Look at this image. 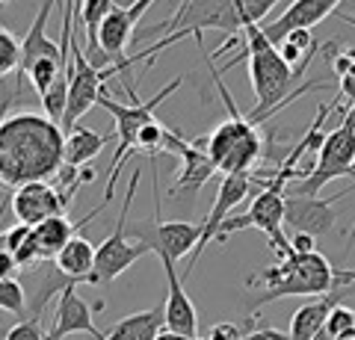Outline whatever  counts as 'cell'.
<instances>
[{
    "mask_svg": "<svg viewBox=\"0 0 355 340\" xmlns=\"http://www.w3.org/2000/svg\"><path fill=\"white\" fill-rule=\"evenodd\" d=\"M65 166V130L39 113L0 118V186L48 181Z\"/></svg>",
    "mask_w": 355,
    "mask_h": 340,
    "instance_id": "1",
    "label": "cell"
},
{
    "mask_svg": "<svg viewBox=\"0 0 355 340\" xmlns=\"http://www.w3.org/2000/svg\"><path fill=\"white\" fill-rule=\"evenodd\" d=\"M282 3H291V0H184L169 21H163V24L148 30V33H160V30L166 33L157 45L133 53L128 60L133 65L142 62V60L151 62L154 53H160L163 48L175 45V42H181L187 36H196V42L202 45L205 30H219L228 36L225 45L216 51V57H219L228 45H243V30L252 27V24H261V21Z\"/></svg>",
    "mask_w": 355,
    "mask_h": 340,
    "instance_id": "2",
    "label": "cell"
},
{
    "mask_svg": "<svg viewBox=\"0 0 355 340\" xmlns=\"http://www.w3.org/2000/svg\"><path fill=\"white\" fill-rule=\"evenodd\" d=\"M240 60L249 62V80H252V92H254V109L249 113V118L254 125L272 118L284 104H291L293 98L305 95L308 89H320V86H323V83H308L302 89H293V83L302 78L308 65L293 69V65L282 57L279 45H272V42L263 36L261 24H252L243 30V53L237 60H231L225 69L237 65Z\"/></svg>",
    "mask_w": 355,
    "mask_h": 340,
    "instance_id": "3",
    "label": "cell"
},
{
    "mask_svg": "<svg viewBox=\"0 0 355 340\" xmlns=\"http://www.w3.org/2000/svg\"><path fill=\"white\" fill-rule=\"evenodd\" d=\"M246 284L263 287V293L249 305L252 311H258L266 302L287 299V296H326L335 287H343V284H338V269L320 251H305V255L291 251L275 267H266L258 276H249Z\"/></svg>",
    "mask_w": 355,
    "mask_h": 340,
    "instance_id": "4",
    "label": "cell"
},
{
    "mask_svg": "<svg viewBox=\"0 0 355 340\" xmlns=\"http://www.w3.org/2000/svg\"><path fill=\"white\" fill-rule=\"evenodd\" d=\"M214 80H216V89L222 95V101H225L228 118L222 125H216L210 136L202 139V145H205L210 160H214V166L222 175L252 172L254 166H258V160L263 157V136H261L258 125L237 109L234 98H231V92L225 89V83H222L216 69H214Z\"/></svg>",
    "mask_w": 355,
    "mask_h": 340,
    "instance_id": "5",
    "label": "cell"
},
{
    "mask_svg": "<svg viewBox=\"0 0 355 340\" xmlns=\"http://www.w3.org/2000/svg\"><path fill=\"white\" fill-rule=\"evenodd\" d=\"M296 175L291 169H279L272 172L270 178L261 184L258 195H254L252 207L243 216H228L222 222L219 234H216V243H225V240L234 234V231H243V228H258V231L270 240L272 251H279L282 258L291 255V240L284 237V199H287V184H291Z\"/></svg>",
    "mask_w": 355,
    "mask_h": 340,
    "instance_id": "6",
    "label": "cell"
},
{
    "mask_svg": "<svg viewBox=\"0 0 355 340\" xmlns=\"http://www.w3.org/2000/svg\"><path fill=\"white\" fill-rule=\"evenodd\" d=\"M178 86H181V78H175L169 86H163V89L148 98V101H142V98L130 92V104L125 101H113L107 92H101V98H98V107H104L110 116H113L116 122V154H113V163H110V175H107V193H104V204L113 202L116 195V181H119V166H125L128 157L137 151V139L142 134V127H146L148 122H154V109H157L166 98H169Z\"/></svg>",
    "mask_w": 355,
    "mask_h": 340,
    "instance_id": "7",
    "label": "cell"
},
{
    "mask_svg": "<svg viewBox=\"0 0 355 340\" xmlns=\"http://www.w3.org/2000/svg\"><path fill=\"white\" fill-rule=\"evenodd\" d=\"M139 175H142L139 169L130 172V184H128V193H125V204H121V216L116 222V231L110 234L95 251V269H92V276H89V284H92V287L113 284L121 272H128L139 258L151 255V249L146 243H139V240H133L128 234V213H130L133 195H137V186H139Z\"/></svg>",
    "mask_w": 355,
    "mask_h": 340,
    "instance_id": "8",
    "label": "cell"
},
{
    "mask_svg": "<svg viewBox=\"0 0 355 340\" xmlns=\"http://www.w3.org/2000/svg\"><path fill=\"white\" fill-rule=\"evenodd\" d=\"M355 169V125L343 116V122L326 134L323 145L317 151V160L302 178H296L287 193L293 195H320L326 184L338 181V178H352Z\"/></svg>",
    "mask_w": 355,
    "mask_h": 340,
    "instance_id": "9",
    "label": "cell"
},
{
    "mask_svg": "<svg viewBox=\"0 0 355 340\" xmlns=\"http://www.w3.org/2000/svg\"><path fill=\"white\" fill-rule=\"evenodd\" d=\"M130 62H119V65H98L89 60V53L77 48V42H71V65H69V107L62 116V130H69L80 122L92 107H98V98L104 92V83L113 74L128 71Z\"/></svg>",
    "mask_w": 355,
    "mask_h": 340,
    "instance_id": "10",
    "label": "cell"
},
{
    "mask_svg": "<svg viewBox=\"0 0 355 340\" xmlns=\"http://www.w3.org/2000/svg\"><path fill=\"white\" fill-rule=\"evenodd\" d=\"M252 190H261V186H258V175H254V172H234V175H222L219 190H216V202H214V207H210L207 219L202 222V240H198L196 251L190 255V263H187V269H184V276H181L184 281L193 276V269H196L198 258H202L205 246H207V243H214V240H216V234H219L222 222H225V219L231 216V211H234V207H240L243 202L249 199Z\"/></svg>",
    "mask_w": 355,
    "mask_h": 340,
    "instance_id": "11",
    "label": "cell"
},
{
    "mask_svg": "<svg viewBox=\"0 0 355 340\" xmlns=\"http://www.w3.org/2000/svg\"><path fill=\"white\" fill-rule=\"evenodd\" d=\"M128 234L139 243H146L160 260H181L193 255L198 240H202V225L196 222H163L160 211L151 222L142 225H128Z\"/></svg>",
    "mask_w": 355,
    "mask_h": 340,
    "instance_id": "12",
    "label": "cell"
},
{
    "mask_svg": "<svg viewBox=\"0 0 355 340\" xmlns=\"http://www.w3.org/2000/svg\"><path fill=\"white\" fill-rule=\"evenodd\" d=\"M163 151L181 157V172H178V178H175L172 190H169L172 199H196L198 190H202V186L219 172L214 166V160H210V154L205 151L202 139L190 142V139H184L181 134H175V130H166Z\"/></svg>",
    "mask_w": 355,
    "mask_h": 340,
    "instance_id": "13",
    "label": "cell"
},
{
    "mask_svg": "<svg viewBox=\"0 0 355 340\" xmlns=\"http://www.w3.org/2000/svg\"><path fill=\"white\" fill-rule=\"evenodd\" d=\"M154 0H137L130 6H116L113 12L104 18L101 30H98V53L101 62L98 65H119L128 57V45L137 36V21L146 15V9H151Z\"/></svg>",
    "mask_w": 355,
    "mask_h": 340,
    "instance_id": "14",
    "label": "cell"
},
{
    "mask_svg": "<svg viewBox=\"0 0 355 340\" xmlns=\"http://www.w3.org/2000/svg\"><path fill=\"white\" fill-rule=\"evenodd\" d=\"M349 193H338V195H293L287 193L284 199V225L293 228L299 234H311V237H323L329 234L338 222V211L335 204Z\"/></svg>",
    "mask_w": 355,
    "mask_h": 340,
    "instance_id": "15",
    "label": "cell"
},
{
    "mask_svg": "<svg viewBox=\"0 0 355 340\" xmlns=\"http://www.w3.org/2000/svg\"><path fill=\"white\" fill-rule=\"evenodd\" d=\"M65 207H69V193L57 190V186L48 181L24 184L9 195V211H12V216L30 228H36L39 222H44V219H51V216H62Z\"/></svg>",
    "mask_w": 355,
    "mask_h": 340,
    "instance_id": "16",
    "label": "cell"
},
{
    "mask_svg": "<svg viewBox=\"0 0 355 340\" xmlns=\"http://www.w3.org/2000/svg\"><path fill=\"white\" fill-rule=\"evenodd\" d=\"M340 3L343 0H291V3L284 6V12L275 21H270V24H263L261 30L272 45H279L291 30H311L323 18H329L331 12H338Z\"/></svg>",
    "mask_w": 355,
    "mask_h": 340,
    "instance_id": "17",
    "label": "cell"
},
{
    "mask_svg": "<svg viewBox=\"0 0 355 340\" xmlns=\"http://www.w3.org/2000/svg\"><path fill=\"white\" fill-rule=\"evenodd\" d=\"M92 305H89L80 293H77V284H69L60 293V305L57 314H53V325H51V337L53 340H65L69 334H92L95 340H101L104 332H98V325L92 320Z\"/></svg>",
    "mask_w": 355,
    "mask_h": 340,
    "instance_id": "18",
    "label": "cell"
},
{
    "mask_svg": "<svg viewBox=\"0 0 355 340\" xmlns=\"http://www.w3.org/2000/svg\"><path fill=\"white\" fill-rule=\"evenodd\" d=\"M160 263H163V272H166V284H169V293H166V302H163L166 328H169V332H178V334L198 337V314H196L193 299L184 290V278L178 276L175 260H160Z\"/></svg>",
    "mask_w": 355,
    "mask_h": 340,
    "instance_id": "19",
    "label": "cell"
},
{
    "mask_svg": "<svg viewBox=\"0 0 355 340\" xmlns=\"http://www.w3.org/2000/svg\"><path fill=\"white\" fill-rule=\"evenodd\" d=\"M104 207H107V204H101L98 211H92V213L83 219V222H77V225H74L65 213H62V216H51V219H44V222H39L36 228H33V237H36V243H39V249H42V258H44V260H53V258H57L60 251H62V246L69 243L71 237H77V231H80L83 225H89V219H95L98 213L104 211Z\"/></svg>",
    "mask_w": 355,
    "mask_h": 340,
    "instance_id": "20",
    "label": "cell"
},
{
    "mask_svg": "<svg viewBox=\"0 0 355 340\" xmlns=\"http://www.w3.org/2000/svg\"><path fill=\"white\" fill-rule=\"evenodd\" d=\"M343 293H347L343 287H335L331 293L320 296L317 302H308V305H302V308H296L293 320H291V340H314L317 332L323 328L329 311L343 299Z\"/></svg>",
    "mask_w": 355,
    "mask_h": 340,
    "instance_id": "21",
    "label": "cell"
},
{
    "mask_svg": "<svg viewBox=\"0 0 355 340\" xmlns=\"http://www.w3.org/2000/svg\"><path fill=\"white\" fill-rule=\"evenodd\" d=\"M163 328H166V311L163 305H157V308L137 311L125 316V320H119L101 340H157Z\"/></svg>",
    "mask_w": 355,
    "mask_h": 340,
    "instance_id": "22",
    "label": "cell"
},
{
    "mask_svg": "<svg viewBox=\"0 0 355 340\" xmlns=\"http://www.w3.org/2000/svg\"><path fill=\"white\" fill-rule=\"evenodd\" d=\"M95 251H98V246H92V240L77 234L62 246V251L53 258V263H57L71 281L89 284V276H92V269H95Z\"/></svg>",
    "mask_w": 355,
    "mask_h": 340,
    "instance_id": "23",
    "label": "cell"
},
{
    "mask_svg": "<svg viewBox=\"0 0 355 340\" xmlns=\"http://www.w3.org/2000/svg\"><path fill=\"white\" fill-rule=\"evenodd\" d=\"M107 142H110V136L95 134V130H89L83 125H74L69 134H65V166L80 169L86 163H92L104 151Z\"/></svg>",
    "mask_w": 355,
    "mask_h": 340,
    "instance_id": "24",
    "label": "cell"
},
{
    "mask_svg": "<svg viewBox=\"0 0 355 340\" xmlns=\"http://www.w3.org/2000/svg\"><path fill=\"white\" fill-rule=\"evenodd\" d=\"M116 9V0H83L80 6V21H83V30H86V42H89V60H92V53H98V30H101L104 18Z\"/></svg>",
    "mask_w": 355,
    "mask_h": 340,
    "instance_id": "25",
    "label": "cell"
},
{
    "mask_svg": "<svg viewBox=\"0 0 355 340\" xmlns=\"http://www.w3.org/2000/svg\"><path fill=\"white\" fill-rule=\"evenodd\" d=\"M27 305H30V296H27L24 284H21L18 278H0V311L15 314V316L24 320Z\"/></svg>",
    "mask_w": 355,
    "mask_h": 340,
    "instance_id": "26",
    "label": "cell"
},
{
    "mask_svg": "<svg viewBox=\"0 0 355 340\" xmlns=\"http://www.w3.org/2000/svg\"><path fill=\"white\" fill-rule=\"evenodd\" d=\"M21 69V42L12 30L0 27V80Z\"/></svg>",
    "mask_w": 355,
    "mask_h": 340,
    "instance_id": "27",
    "label": "cell"
},
{
    "mask_svg": "<svg viewBox=\"0 0 355 340\" xmlns=\"http://www.w3.org/2000/svg\"><path fill=\"white\" fill-rule=\"evenodd\" d=\"M323 328L331 334V337H343L347 332H352L355 328V308H347V305H335V308L329 311V316H326V323H323Z\"/></svg>",
    "mask_w": 355,
    "mask_h": 340,
    "instance_id": "28",
    "label": "cell"
},
{
    "mask_svg": "<svg viewBox=\"0 0 355 340\" xmlns=\"http://www.w3.org/2000/svg\"><path fill=\"white\" fill-rule=\"evenodd\" d=\"M48 332L42 328V316H24V320H18L12 328H6L3 340H44Z\"/></svg>",
    "mask_w": 355,
    "mask_h": 340,
    "instance_id": "29",
    "label": "cell"
},
{
    "mask_svg": "<svg viewBox=\"0 0 355 340\" xmlns=\"http://www.w3.org/2000/svg\"><path fill=\"white\" fill-rule=\"evenodd\" d=\"M349 53H352V65L347 71L338 78V86H340V95H338V104L340 101H349V104H355V48H349Z\"/></svg>",
    "mask_w": 355,
    "mask_h": 340,
    "instance_id": "30",
    "label": "cell"
},
{
    "mask_svg": "<svg viewBox=\"0 0 355 340\" xmlns=\"http://www.w3.org/2000/svg\"><path fill=\"white\" fill-rule=\"evenodd\" d=\"M243 334L246 332L237 323H216V325H210L205 340H243Z\"/></svg>",
    "mask_w": 355,
    "mask_h": 340,
    "instance_id": "31",
    "label": "cell"
},
{
    "mask_svg": "<svg viewBox=\"0 0 355 340\" xmlns=\"http://www.w3.org/2000/svg\"><path fill=\"white\" fill-rule=\"evenodd\" d=\"M243 340H291V332H282V328L263 325V328H249Z\"/></svg>",
    "mask_w": 355,
    "mask_h": 340,
    "instance_id": "32",
    "label": "cell"
},
{
    "mask_svg": "<svg viewBox=\"0 0 355 340\" xmlns=\"http://www.w3.org/2000/svg\"><path fill=\"white\" fill-rule=\"evenodd\" d=\"M18 260L15 255L9 249H0V278H15V272H18Z\"/></svg>",
    "mask_w": 355,
    "mask_h": 340,
    "instance_id": "33",
    "label": "cell"
},
{
    "mask_svg": "<svg viewBox=\"0 0 355 340\" xmlns=\"http://www.w3.org/2000/svg\"><path fill=\"white\" fill-rule=\"evenodd\" d=\"M317 237H311V234H299V231H293V237H291V249L293 251H317V243H314Z\"/></svg>",
    "mask_w": 355,
    "mask_h": 340,
    "instance_id": "34",
    "label": "cell"
},
{
    "mask_svg": "<svg viewBox=\"0 0 355 340\" xmlns=\"http://www.w3.org/2000/svg\"><path fill=\"white\" fill-rule=\"evenodd\" d=\"M157 340H205V337H190V334H178V332H169V328H163Z\"/></svg>",
    "mask_w": 355,
    "mask_h": 340,
    "instance_id": "35",
    "label": "cell"
},
{
    "mask_svg": "<svg viewBox=\"0 0 355 340\" xmlns=\"http://www.w3.org/2000/svg\"><path fill=\"white\" fill-rule=\"evenodd\" d=\"M338 18H340V21H347V24H349V27H355V15H347V12H338Z\"/></svg>",
    "mask_w": 355,
    "mask_h": 340,
    "instance_id": "36",
    "label": "cell"
},
{
    "mask_svg": "<svg viewBox=\"0 0 355 340\" xmlns=\"http://www.w3.org/2000/svg\"><path fill=\"white\" fill-rule=\"evenodd\" d=\"M347 118H349V122L355 125V104H349V109H347Z\"/></svg>",
    "mask_w": 355,
    "mask_h": 340,
    "instance_id": "37",
    "label": "cell"
},
{
    "mask_svg": "<svg viewBox=\"0 0 355 340\" xmlns=\"http://www.w3.org/2000/svg\"><path fill=\"white\" fill-rule=\"evenodd\" d=\"M338 340H355V328H352V332H347L343 337H338Z\"/></svg>",
    "mask_w": 355,
    "mask_h": 340,
    "instance_id": "38",
    "label": "cell"
},
{
    "mask_svg": "<svg viewBox=\"0 0 355 340\" xmlns=\"http://www.w3.org/2000/svg\"><path fill=\"white\" fill-rule=\"evenodd\" d=\"M352 178H355V169H352ZM349 240H355V228H352V234H349Z\"/></svg>",
    "mask_w": 355,
    "mask_h": 340,
    "instance_id": "39",
    "label": "cell"
}]
</instances>
